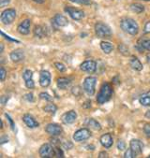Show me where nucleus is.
<instances>
[{"label":"nucleus","mask_w":150,"mask_h":158,"mask_svg":"<svg viewBox=\"0 0 150 158\" xmlns=\"http://www.w3.org/2000/svg\"><path fill=\"white\" fill-rule=\"evenodd\" d=\"M130 66L137 71H141L143 69V65L142 63L140 62V60L137 57H131V59L130 60Z\"/></svg>","instance_id":"6ab92c4d"},{"label":"nucleus","mask_w":150,"mask_h":158,"mask_svg":"<svg viewBox=\"0 0 150 158\" xmlns=\"http://www.w3.org/2000/svg\"><path fill=\"white\" fill-rule=\"evenodd\" d=\"M87 126H89V128L96 130V131H100L101 129V123L98 121H96L95 119H89L87 122Z\"/></svg>","instance_id":"412c9836"},{"label":"nucleus","mask_w":150,"mask_h":158,"mask_svg":"<svg viewBox=\"0 0 150 158\" xmlns=\"http://www.w3.org/2000/svg\"><path fill=\"white\" fill-rule=\"evenodd\" d=\"M33 77V72L31 70H25L24 73H23V78L24 81H27L29 79H32Z\"/></svg>","instance_id":"7c9ffc66"},{"label":"nucleus","mask_w":150,"mask_h":158,"mask_svg":"<svg viewBox=\"0 0 150 158\" xmlns=\"http://www.w3.org/2000/svg\"><path fill=\"white\" fill-rule=\"evenodd\" d=\"M23 121L24 122V123L28 126L29 128H36L38 127V126L40 125L39 123L29 114H24L23 116Z\"/></svg>","instance_id":"2eb2a0df"},{"label":"nucleus","mask_w":150,"mask_h":158,"mask_svg":"<svg viewBox=\"0 0 150 158\" xmlns=\"http://www.w3.org/2000/svg\"><path fill=\"white\" fill-rule=\"evenodd\" d=\"M16 18V11L13 9H8L5 10L2 13H1V17H0V20H1L3 24H11L13 23V21Z\"/></svg>","instance_id":"39448f33"},{"label":"nucleus","mask_w":150,"mask_h":158,"mask_svg":"<svg viewBox=\"0 0 150 158\" xmlns=\"http://www.w3.org/2000/svg\"><path fill=\"white\" fill-rule=\"evenodd\" d=\"M90 137H91V132H90V130L87 129V128L79 129L78 131H76L73 134V139L75 141H77V142L84 141V140L88 139Z\"/></svg>","instance_id":"423d86ee"},{"label":"nucleus","mask_w":150,"mask_h":158,"mask_svg":"<svg viewBox=\"0 0 150 158\" xmlns=\"http://www.w3.org/2000/svg\"><path fill=\"white\" fill-rule=\"evenodd\" d=\"M144 131L146 135V137L150 138V123H147L144 125Z\"/></svg>","instance_id":"a19ab883"},{"label":"nucleus","mask_w":150,"mask_h":158,"mask_svg":"<svg viewBox=\"0 0 150 158\" xmlns=\"http://www.w3.org/2000/svg\"><path fill=\"white\" fill-rule=\"evenodd\" d=\"M65 11L71 16V19L75 20V21H80L82 19L84 18L85 14L83 10H77L75 8H71V7H66L65 8Z\"/></svg>","instance_id":"0eeeda50"},{"label":"nucleus","mask_w":150,"mask_h":158,"mask_svg":"<svg viewBox=\"0 0 150 158\" xmlns=\"http://www.w3.org/2000/svg\"><path fill=\"white\" fill-rule=\"evenodd\" d=\"M45 131L49 135L54 136V137H56V136H59L60 134L62 133L63 129H62L61 126H60L59 124H57V123H49L46 126Z\"/></svg>","instance_id":"1a4fd4ad"},{"label":"nucleus","mask_w":150,"mask_h":158,"mask_svg":"<svg viewBox=\"0 0 150 158\" xmlns=\"http://www.w3.org/2000/svg\"><path fill=\"white\" fill-rule=\"evenodd\" d=\"M5 116H6L7 120L9 121L10 124H11V129H12L13 131H15V124H14V123H13L12 119L11 118V116H10V115H8V114H5Z\"/></svg>","instance_id":"58836bf2"},{"label":"nucleus","mask_w":150,"mask_h":158,"mask_svg":"<svg viewBox=\"0 0 150 158\" xmlns=\"http://www.w3.org/2000/svg\"><path fill=\"white\" fill-rule=\"evenodd\" d=\"M95 32L99 38H109L112 35L111 28L101 22H99L95 24Z\"/></svg>","instance_id":"7ed1b4c3"},{"label":"nucleus","mask_w":150,"mask_h":158,"mask_svg":"<svg viewBox=\"0 0 150 158\" xmlns=\"http://www.w3.org/2000/svg\"><path fill=\"white\" fill-rule=\"evenodd\" d=\"M140 104L145 107H150V96H144L140 98Z\"/></svg>","instance_id":"bb28decb"},{"label":"nucleus","mask_w":150,"mask_h":158,"mask_svg":"<svg viewBox=\"0 0 150 158\" xmlns=\"http://www.w3.org/2000/svg\"><path fill=\"white\" fill-rule=\"evenodd\" d=\"M145 117H146V118H148V119H150V110H147V111L145 112Z\"/></svg>","instance_id":"3c124183"},{"label":"nucleus","mask_w":150,"mask_h":158,"mask_svg":"<svg viewBox=\"0 0 150 158\" xmlns=\"http://www.w3.org/2000/svg\"><path fill=\"white\" fill-rule=\"evenodd\" d=\"M100 141H101V145L104 148H107V149L110 148V147H112L113 142H114L113 138H112V136L110 134H104V135H102L101 137V139H100Z\"/></svg>","instance_id":"a211bd4d"},{"label":"nucleus","mask_w":150,"mask_h":158,"mask_svg":"<svg viewBox=\"0 0 150 158\" xmlns=\"http://www.w3.org/2000/svg\"><path fill=\"white\" fill-rule=\"evenodd\" d=\"M130 147L131 149L136 153V154H139L143 152V149H144V144L141 140L139 139H131V142H130Z\"/></svg>","instance_id":"4468645a"},{"label":"nucleus","mask_w":150,"mask_h":158,"mask_svg":"<svg viewBox=\"0 0 150 158\" xmlns=\"http://www.w3.org/2000/svg\"><path fill=\"white\" fill-rule=\"evenodd\" d=\"M81 69L84 72L88 73H94L97 69V63L92 60L84 61L81 65Z\"/></svg>","instance_id":"9d476101"},{"label":"nucleus","mask_w":150,"mask_h":158,"mask_svg":"<svg viewBox=\"0 0 150 158\" xmlns=\"http://www.w3.org/2000/svg\"><path fill=\"white\" fill-rule=\"evenodd\" d=\"M54 152H55L56 157H64V153L60 148H54Z\"/></svg>","instance_id":"ea45409f"},{"label":"nucleus","mask_w":150,"mask_h":158,"mask_svg":"<svg viewBox=\"0 0 150 158\" xmlns=\"http://www.w3.org/2000/svg\"><path fill=\"white\" fill-rule=\"evenodd\" d=\"M97 83V78L95 77H87L84 81V90L88 94L92 97L95 94V87Z\"/></svg>","instance_id":"20e7f679"},{"label":"nucleus","mask_w":150,"mask_h":158,"mask_svg":"<svg viewBox=\"0 0 150 158\" xmlns=\"http://www.w3.org/2000/svg\"><path fill=\"white\" fill-rule=\"evenodd\" d=\"M71 80L68 78H58L57 79V87L59 89L65 90L71 85Z\"/></svg>","instance_id":"aec40b11"},{"label":"nucleus","mask_w":150,"mask_h":158,"mask_svg":"<svg viewBox=\"0 0 150 158\" xmlns=\"http://www.w3.org/2000/svg\"><path fill=\"white\" fill-rule=\"evenodd\" d=\"M101 48L105 53H110L114 50V45L108 41H101Z\"/></svg>","instance_id":"4be33fe9"},{"label":"nucleus","mask_w":150,"mask_h":158,"mask_svg":"<svg viewBox=\"0 0 150 158\" xmlns=\"http://www.w3.org/2000/svg\"><path fill=\"white\" fill-rule=\"evenodd\" d=\"M146 58H147V63H148V64H150V54H148L146 56Z\"/></svg>","instance_id":"864d4df0"},{"label":"nucleus","mask_w":150,"mask_h":158,"mask_svg":"<svg viewBox=\"0 0 150 158\" xmlns=\"http://www.w3.org/2000/svg\"><path fill=\"white\" fill-rule=\"evenodd\" d=\"M56 110H57V107L54 104H53V103L47 104L44 107V111H46L48 113H51V114H54L56 112Z\"/></svg>","instance_id":"393cba45"},{"label":"nucleus","mask_w":150,"mask_h":158,"mask_svg":"<svg viewBox=\"0 0 150 158\" xmlns=\"http://www.w3.org/2000/svg\"><path fill=\"white\" fill-rule=\"evenodd\" d=\"M10 56H11V59L12 62L18 63V62L24 59V52L23 50L18 49V50H15V51L11 52Z\"/></svg>","instance_id":"f3484780"},{"label":"nucleus","mask_w":150,"mask_h":158,"mask_svg":"<svg viewBox=\"0 0 150 158\" xmlns=\"http://www.w3.org/2000/svg\"><path fill=\"white\" fill-rule=\"evenodd\" d=\"M148 96H150V93H148Z\"/></svg>","instance_id":"6e6d98bb"},{"label":"nucleus","mask_w":150,"mask_h":158,"mask_svg":"<svg viewBox=\"0 0 150 158\" xmlns=\"http://www.w3.org/2000/svg\"><path fill=\"white\" fill-rule=\"evenodd\" d=\"M40 98L41 99H43V100H46V101H51L52 100V97L47 93H41L40 94Z\"/></svg>","instance_id":"72a5a7b5"},{"label":"nucleus","mask_w":150,"mask_h":158,"mask_svg":"<svg viewBox=\"0 0 150 158\" xmlns=\"http://www.w3.org/2000/svg\"><path fill=\"white\" fill-rule=\"evenodd\" d=\"M11 0H0V7L3 8L5 6H7L8 4H10Z\"/></svg>","instance_id":"49530a36"},{"label":"nucleus","mask_w":150,"mask_h":158,"mask_svg":"<svg viewBox=\"0 0 150 158\" xmlns=\"http://www.w3.org/2000/svg\"><path fill=\"white\" fill-rule=\"evenodd\" d=\"M144 1H150V0H144Z\"/></svg>","instance_id":"5fc2aeb1"},{"label":"nucleus","mask_w":150,"mask_h":158,"mask_svg":"<svg viewBox=\"0 0 150 158\" xmlns=\"http://www.w3.org/2000/svg\"><path fill=\"white\" fill-rule=\"evenodd\" d=\"M1 35L7 40H10V41H12V42H17V43H19V40H14V39H11L10 36H8V35H6L4 32H1Z\"/></svg>","instance_id":"37998d69"},{"label":"nucleus","mask_w":150,"mask_h":158,"mask_svg":"<svg viewBox=\"0 0 150 158\" xmlns=\"http://www.w3.org/2000/svg\"><path fill=\"white\" fill-rule=\"evenodd\" d=\"M24 98L25 100L29 101V102H33V101H34V97H33V94H31V93L26 94L25 96L24 97Z\"/></svg>","instance_id":"4c0bfd02"},{"label":"nucleus","mask_w":150,"mask_h":158,"mask_svg":"<svg viewBox=\"0 0 150 158\" xmlns=\"http://www.w3.org/2000/svg\"><path fill=\"white\" fill-rule=\"evenodd\" d=\"M118 51H119L120 53H122L125 56L130 55V50H129V48L125 44H120L118 46Z\"/></svg>","instance_id":"a878e982"},{"label":"nucleus","mask_w":150,"mask_h":158,"mask_svg":"<svg viewBox=\"0 0 150 158\" xmlns=\"http://www.w3.org/2000/svg\"><path fill=\"white\" fill-rule=\"evenodd\" d=\"M117 149L119 151H124L126 149V144L123 140H119L117 143Z\"/></svg>","instance_id":"e433bc0d"},{"label":"nucleus","mask_w":150,"mask_h":158,"mask_svg":"<svg viewBox=\"0 0 150 158\" xmlns=\"http://www.w3.org/2000/svg\"><path fill=\"white\" fill-rule=\"evenodd\" d=\"M25 86L29 89H33L35 87V83H34V81L32 79H29L27 81H25Z\"/></svg>","instance_id":"c9c22d12"},{"label":"nucleus","mask_w":150,"mask_h":158,"mask_svg":"<svg viewBox=\"0 0 150 158\" xmlns=\"http://www.w3.org/2000/svg\"><path fill=\"white\" fill-rule=\"evenodd\" d=\"M9 98H10V97L3 96V97H1V98H0V102H1V104H2L3 106H5V105H6V103L8 102Z\"/></svg>","instance_id":"a18cd8bd"},{"label":"nucleus","mask_w":150,"mask_h":158,"mask_svg":"<svg viewBox=\"0 0 150 158\" xmlns=\"http://www.w3.org/2000/svg\"><path fill=\"white\" fill-rule=\"evenodd\" d=\"M3 50H4V45L3 43L0 44V52H3Z\"/></svg>","instance_id":"603ef678"},{"label":"nucleus","mask_w":150,"mask_h":158,"mask_svg":"<svg viewBox=\"0 0 150 158\" xmlns=\"http://www.w3.org/2000/svg\"><path fill=\"white\" fill-rule=\"evenodd\" d=\"M6 76H7V71H6V69H5L3 67H1V69H0V81H4Z\"/></svg>","instance_id":"f704fd0d"},{"label":"nucleus","mask_w":150,"mask_h":158,"mask_svg":"<svg viewBox=\"0 0 150 158\" xmlns=\"http://www.w3.org/2000/svg\"><path fill=\"white\" fill-rule=\"evenodd\" d=\"M54 66L56 69L60 72H64L66 70V67L62 64V63H54Z\"/></svg>","instance_id":"473e14b6"},{"label":"nucleus","mask_w":150,"mask_h":158,"mask_svg":"<svg viewBox=\"0 0 150 158\" xmlns=\"http://www.w3.org/2000/svg\"><path fill=\"white\" fill-rule=\"evenodd\" d=\"M144 34L150 33V21H148V22L145 23L144 28Z\"/></svg>","instance_id":"79ce46f5"},{"label":"nucleus","mask_w":150,"mask_h":158,"mask_svg":"<svg viewBox=\"0 0 150 158\" xmlns=\"http://www.w3.org/2000/svg\"><path fill=\"white\" fill-rule=\"evenodd\" d=\"M40 155L41 157H53L55 156L54 147L49 143L43 144L40 149Z\"/></svg>","instance_id":"6e6552de"},{"label":"nucleus","mask_w":150,"mask_h":158,"mask_svg":"<svg viewBox=\"0 0 150 158\" xmlns=\"http://www.w3.org/2000/svg\"><path fill=\"white\" fill-rule=\"evenodd\" d=\"M8 141H9V138L7 136H3L1 138V139H0V143L1 144H4L5 142H8Z\"/></svg>","instance_id":"de8ad7c7"},{"label":"nucleus","mask_w":150,"mask_h":158,"mask_svg":"<svg viewBox=\"0 0 150 158\" xmlns=\"http://www.w3.org/2000/svg\"><path fill=\"white\" fill-rule=\"evenodd\" d=\"M130 8L131 10V11H133L135 13H142L144 10V7L143 5H141V4H138V3L131 4Z\"/></svg>","instance_id":"b1692460"},{"label":"nucleus","mask_w":150,"mask_h":158,"mask_svg":"<svg viewBox=\"0 0 150 158\" xmlns=\"http://www.w3.org/2000/svg\"><path fill=\"white\" fill-rule=\"evenodd\" d=\"M120 27H121V29L124 31V32H126L131 36H135L139 32L138 23H136V21H134L133 19H131V18L122 19L121 22H120Z\"/></svg>","instance_id":"f257e3e1"},{"label":"nucleus","mask_w":150,"mask_h":158,"mask_svg":"<svg viewBox=\"0 0 150 158\" xmlns=\"http://www.w3.org/2000/svg\"><path fill=\"white\" fill-rule=\"evenodd\" d=\"M149 157H150V154H149Z\"/></svg>","instance_id":"4d7b16f0"},{"label":"nucleus","mask_w":150,"mask_h":158,"mask_svg":"<svg viewBox=\"0 0 150 158\" xmlns=\"http://www.w3.org/2000/svg\"><path fill=\"white\" fill-rule=\"evenodd\" d=\"M51 83V74L47 70H42L40 73V84L42 87H48Z\"/></svg>","instance_id":"ddd939ff"},{"label":"nucleus","mask_w":150,"mask_h":158,"mask_svg":"<svg viewBox=\"0 0 150 158\" xmlns=\"http://www.w3.org/2000/svg\"><path fill=\"white\" fill-rule=\"evenodd\" d=\"M71 93L73 96L75 97H80L81 94H82V89L80 86H74L72 89H71Z\"/></svg>","instance_id":"c85d7f7f"},{"label":"nucleus","mask_w":150,"mask_h":158,"mask_svg":"<svg viewBox=\"0 0 150 158\" xmlns=\"http://www.w3.org/2000/svg\"><path fill=\"white\" fill-rule=\"evenodd\" d=\"M53 23L56 25V26H59V27H63V26H67L69 24V21L68 19L61 15V14H56L54 19H53Z\"/></svg>","instance_id":"dca6fc26"},{"label":"nucleus","mask_w":150,"mask_h":158,"mask_svg":"<svg viewBox=\"0 0 150 158\" xmlns=\"http://www.w3.org/2000/svg\"><path fill=\"white\" fill-rule=\"evenodd\" d=\"M136 156V153L130 148V149H128L127 151H126V152H125V154H124V157L125 158H134Z\"/></svg>","instance_id":"2f4dec72"},{"label":"nucleus","mask_w":150,"mask_h":158,"mask_svg":"<svg viewBox=\"0 0 150 158\" xmlns=\"http://www.w3.org/2000/svg\"><path fill=\"white\" fill-rule=\"evenodd\" d=\"M30 25H31V21L26 19V20H24L19 25H18V32L21 34V35H27L29 34L30 32Z\"/></svg>","instance_id":"f8f14e48"},{"label":"nucleus","mask_w":150,"mask_h":158,"mask_svg":"<svg viewBox=\"0 0 150 158\" xmlns=\"http://www.w3.org/2000/svg\"><path fill=\"white\" fill-rule=\"evenodd\" d=\"M63 146H64V148H65V149H67V150H71V149L72 148V146H73V145H72V143H71L70 140H67V141L63 144Z\"/></svg>","instance_id":"c03bdc74"},{"label":"nucleus","mask_w":150,"mask_h":158,"mask_svg":"<svg viewBox=\"0 0 150 158\" xmlns=\"http://www.w3.org/2000/svg\"><path fill=\"white\" fill-rule=\"evenodd\" d=\"M34 35H35V37H37V38H39V39H41V38H43L44 35H45V30L43 29L42 26H41V25H36L35 28H34Z\"/></svg>","instance_id":"5701e85b"},{"label":"nucleus","mask_w":150,"mask_h":158,"mask_svg":"<svg viewBox=\"0 0 150 158\" xmlns=\"http://www.w3.org/2000/svg\"><path fill=\"white\" fill-rule=\"evenodd\" d=\"M71 2L80 4V5H90L91 4V0H70Z\"/></svg>","instance_id":"c756f323"},{"label":"nucleus","mask_w":150,"mask_h":158,"mask_svg":"<svg viewBox=\"0 0 150 158\" xmlns=\"http://www.w3.org/2000/svg\"><path fill=\"white\" fill-rule=\"evenodd\" d=\"M113 94V89L109 83H103L101 87L100 93L98 94L97 101L99 104H104L108 100H110Z\"/></svg>","instance_id":"f03ea898"},{"label":"nucleus","mask_w":150,"mask_h":158,"mask_svg":"<svg viewBox=\"0 0 150 158\" xmlns=\"http://www.w3.org/2000/svg\"><path fill=\"white\" fill-rule=\"evenodd\" d=\"M99 157L100 158H106V157H108V153L107 152H100V154H99Z\"/></svg>","instance_id":"09e8293b"},{"label":"nucleus","mask_w":150,"mask_h":158,"mask_svg":"<svg viewBox=\"0 0 150 158\" xmlns=\"http://www.w3.org/2000/svg\"><path fill=\"white\" fill-rule=\"evenodd\" d=\"M76 119H77V113L75 110H70V111L64 113L61 117V120L65 124L73 123L76 121Z\"/></svg>","instance_id":"9b49d317"},{"label":"nucleus","mask_w":150,"mask_h":158,"mask_svg":"<svg viewBox=\"0 0 150 158\" xmlns=\"http://www.w3.org/2000/svg\"><path fill=\"white\" fill-rule=\"evenodd\" d=\"M34 2H36V3H38V4H42L45 0H33Z\"/></svg>","instance_id":"8fccbe9b"},{"label":"nucleus","mask_w":150,"mask_h":158,"mask_svg":"<svg viewBox=\"0 0 150 158\" xmlns=\"http://www.w3.org/2000/svg\"><path fill=\"white\" fill-rule=\"evenodd\" d=\"M144 50L150 52V40H139Z\"/></svg>","instance_id":"cd10ccee"}]
</instances>
